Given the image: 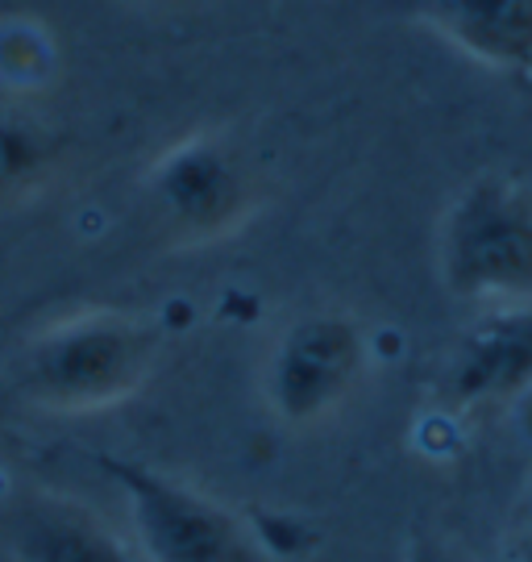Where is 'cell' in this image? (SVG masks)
I'll use <instances>...</instances> for the list:
<instances>
[{"mask_svg":"<svg viewBox=\"0 0 532 562\" xmlns=\"http://www.w3.org/2000/svg\"><path fill=\"white\" fill-rule=\"evenodd\" d=\"M437 262L462 301L532 304V183L503 171L474 176L445 209Z\"/></svg>","mask_w":532,"mask_h":562,"instance_id":"obj_1","label":"cell"},{"mask_svg":"<svg viewBox=\"0 0 532 562\" xmlns=\"http://www.w3.org/2000/svg\"><path fill=\"white\" fill-rule=\"evenodd\" d=\"M158 355V329L125 313H83L42 329L21 359V392L42 408L88 413L134 396Z\"/></svg>","mask_w":532,"mask_h":562,"instance_id":"obj_2","label":"cell"},{"mask_svg":"<svg viewBox=\"0 0 532 562\" xmlns=\"http://www.w3.org/2000/svg\"><path fill=\"white\" fill-rule=\"evenodd\" d=\"M92 462L121 487L146 562H267L250 525L208 492L138 459L97 450Z\"/></svg>","mask_w":532,"mask_h":562,"instance_id":"obj_3","label":"cell"},{"mask_svg":"<svg viewBox=\"0 0 532 562\" xmlns=\"http://www.w3.org/2000/svg\"><path fill=\"white\" fill-rule=\"evenodd\" d=\"M366 371V334L346 313H304L267 359V401L279 422L316 425L337 413Z\"/></svg>","mask_w":532,"mask_h":562,"instance_id":"obj_4","label":"cell"},{"mask_svg":"<svg viewBox=\"0 0 532 562\" xmlns=\"http://www.w3.org/2000/svg\"><path fill=\"white\" fill-rule=\"evenodd\" d=\"M150 196H155L162 222L188 238H217L234 229L250 204L246 167L229 142L213 134L171 146L150 171Z\"/></svg>","mask_w":532,"mask_h":562,"instance_id":"obj_5","label":"cell"},{"mask_svg":"<svg viewBox=\"0 0 532 562\" xmlns=\"http://www.w3.org/2000/svg\"><path fill=\"white\" fill-rule=\"evenodd\" d=\"M532 387V304H503L462 334L445 362V401L491 408Z\"/></svg>","mask_w":532,"mask_h":562,"instance_id":"obj_6","label":"cell"},{"mask_svg":"<svg viewBox=\"0 0 532 562\" xmlns=\"http://www.w3.org/2000/svg\"><path fill=\"white\" fill-rule=\"evenodd\" d=\"M466 59L503 76H532V0H404Z\"/></svg>","mask_w":532,"mask_h":562,"instance_id":"obj_7","label":"cell"},{"mask_svg":"<svg viewBox=\"0 0 532 562\" xmlns=\"http://www.w3.org/2000/svg\"><path fill=\"white\" fill-rule=\"evenodd\" d=\"M13 550L21 562H138L104 521L88 508L38 496L13 521Z\"/></svg>","mask_w":532,"mask_h":562,"instance_id":"obj_8","label":"cell"},{"mask_svg":"<svg viewBox=\"0 0 532 562\" xmlns=\"http://www.w3.org/2000/svg\"><path fill=\"white\" fill-rule=\"evenodd\" d=\"M50 162V138L34 121L0 113V196H13L38 180Z\"/></svg>","mask_w":532,"mask_h":562,"instance_id":"obj_9","label":"cell"},{"mask_svg":"<svg viewBox=\"0 0 532 562\" xmlns=\"http://www.w3.org/2000/svg\"><path fill=\"white\" fill-rule=\"evenodd\" d=\"M404 562H474V559L457 542L441 538V533H420V538L408 542Z\"/></svg>","mask_w":532,"mask_h":562,"instance_id":"obj_10","label":"cell"},{"mask_svg":"<svg viewBox=\"0 0 532 562\" xmlns=\"http://www.w3.org/2000/svg\"><path fill=\"white\" fill-rule=\"evenodd\" d=\"M512 562H532V501H529V508H524V517H520V525H516Z\"/></svg>","mask_w":532,"mask_h":562,"instance_id":"obj_11","label":"cell"},{"mask_svg":"<svg viewBox=\"0 0 532 562\" xmlns=\"http://www.w3.org/2000/svg\"><path fill=\"white\" fill-rule=\"evenodd\" d=\"M520 413H524V429L532 434V387L524 392V396H520Z\"/></svg>","mask_w":532,"mask_h":562,"instance_id":"obj_12","label":"cell"}]
</instances>
